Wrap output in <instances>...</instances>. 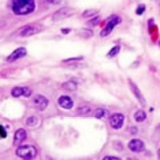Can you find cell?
<instances>
[{"label": "cell", "instance_id": "cell-1", "mask_svg": "<svg viewBox=\"0 0 160 160\" xmlns=\"http://www.w3.org/2000/svg\"><path fill=\"white\" fill-rule=\"evenodd\" d=\"M36 4L34 0H12V10L15 14L25 15L34 11Z\"/></svg>", "mask_w": 160, "mask_h": 160}, {"label": "cell", "instance_id": "cell-2", "mask_svg": "<svg viewBox=\"0 0 160 160\" xmlns=\"http://www.w3.org/2000/svg\"><path fill=\"white\" fill-rule=\"evenodd\" d=\"M16 155L22 159H34L38 155V150L33 145H20L16 150Z\"/></svg>", "mask_w": 160, "mask_h": 160}, {"label": "cell", "instance_id": "cell-3", "mask_svg": "<svg viewBox=\"0 0 160 160\" xmlns=\"http://www.w3.org/2000/svg\"><path fill=\"white\" fill-rule=\"evenodd\" d=\"M121 22V18L119 16H112L110 18V20L108 21L106 26L103 28V30L101 31L100 33V36L101 37H107L108 35H110L112 33V31L113 30V28Z\"/></svg>", "mask_w": 160, "mask_h": 160}, {"label": "cell", "instance_id": "cell-4", "mask_svg": "<svg viewBox=\"0 0 160 160\" xmlns=\"http://www.w3.org/2000/svg\"><path fill=\"white\" fill-rule=\"evenodd\" d=\"M74 9L73 8H60L59 10H57L53 16H52V20L53 21H61L63 19H66V18H68L70 17L72 14H74Z\"/></svg>", "mask_w": 160, "mask_h": 160}, {"label": "cell", "instance_id": "cell-5", "mask_svg": "<svg viewBox=\"0 0 160 160\" xmlns=\"http://www.w3.org/2000/svg\"><path fill=\"white\" fill-rule=\"evenodd\" d=\"M124 121H125V116L119 112L114 113L110 117V124L112 128L114 129H120L124 125Z\"/></svg>", "mask_w": 160, "mask_h": 160}, {"label": "cell", "instance_id": "cell-6", "mask_svg": "<svg viewBox=\"0 0 160 160\" xmlns=\"http://www.w3.org/2000/svg\"><path fill=\"white\" fill-rule=\"evenodd\" d=\"M128 82H129V86H130V89L132 90V93L135 95L136 98L138 99V101L140 102V104L142 106V107H145L146 106V100L143 97V95L142 94V92L140 91L139 87L135 84V82H133L131 80H128Z\"/></svg>", "mask_w": 160, "mask_h": 160}, {"label": "cell", "instance_id": "cell-7", "mask_svg": "<svg viewBox=\"0 0 160 160\" xmlns=\"http://www.w3.org/2000/svg\"><path fill=\"white\" fill-rule=\"evenodd\" d=\"M42 30V26L39 24H33V25H29V26H25L22 32H21V36L22 37H29L32 35H35L38 32H40Z\"/></svg>", "mask_w": 160, "mask_h": 160}, {"label": "cell", "instance_id": "cell-8", "mask_svg": "<svg viewBox=\"0 0 160 160\" xmlns=\"http://www.w3.org/2000/svg\"><path fill=\"white\" fill-rule=\"evenodd\" d=\"M33 102H34L35 107H36L38 110H39V111H44V110L47 108L48 104H49L48 99H47L45 97L41 96V95L36 96V97L34 98V99H33Z\"/></svg>", "mask_w": 160, "mask_h": 160}, {"label": "cell", "instance_id": "cell-9", "mask_svg": "<svg viewBox=\"0 0 160 160\" xmlns=\"http://www.w3.org/2000/svg\"><path fill=\"white\" fill-rule=\"evenodd\" d=\"M128 148L132 151V152H136V153H139V152H142L144 150L145 148V145H144V142L139 139H133L129 142L128 143Z\"/></svg>", "mask_w": 160, "mask_h": 160}, {"label": "cell", "instance_id": "cell-10", "mask_svg": "<svg viewBox=\"0 0 160 160\" xmlns=\"http://www.w3.org/2000/svg\"><path fill=\"white\" fill-rule=\"evenodd\" d=\"M25 55H26V50H25V48H23V47L18 48V49H16L14 52H12L9 54V56L7 58V61L8 62H14V61H16V60H18V59L25 56Z\"/></svg>", "mask_w": 160, "mask_h": 160}, {"label": "cell", "instance_id": "cell-11", "mask_svg": "<svg viewBox=\"0 0 160 160\" xmlns=\"http://www.w3.org/2000/svg\"><path fill=\"white\" fill-rule=\"evenodd\" d=\"M26 139V132L24 129L20 128L15 132L14 139H13V144L16 146H20Z\"/></svg>", "mask_w": 160, "mask_h": 160}, {"label": "cell", "instance_id": "cell-12", "mask_svg": "<svg viewBox=\"0 0 160 160\" xmlns=\"http://www.w3.org/2000/svg\"><path fill=\"white\" fill-rule=\"evenodd\" d=\"M58 104L62 108L67 109V110H69V109H71L73 107V104L74 103H73V100L69 97H68V96H62L58 99Z\"/></svg>", "mask_w": 160, "mask_h": 160}, {"label": "cell", "instance_id": "cell-13", "mask_svg": "<svg viewBox=\"0 0 160 160\" xmlns=\"http://www.w3.org/2000/svg\"><path fill=\"white\" fill-rule=\"evenodd\" d=\"M146 117H147V115H146L145 112H143V111H142V110L137 111L136 113L134 114V118H135L136 122H138V123L143 122V121L146 119Z\"/></svg>", "mask_w": 160, "mask_h": 160}, {"label": "cell", "instance_id": "cell-14", "mask_svg": "<svg viewBox=\"0 0 160 160\" xmlns=\"http://www.w3.org/2000/svg\"><path fill=\"white\" fill-rule=\"evenodd\" d=\"M24 94V87H14L11 90V96L14 98H19L21 96H23Z\"/></svg>", "mask_w": 160, "mask_h": 160}, {"label": "cell", "instance_id": "cell-15", "mask_svg": "<svg viewBox=\"0 0 160 160\" xmlns=\"http://www.w3.org/2000/svg\"><path fill=\"white\" fill-rule=\"evenodd\" d=\"M62 87L64 89L68 90V91L72 92V91H75L77 89V84L74 82H64L63 83Z\"/></svg>", "mask_w": 160, "mask_h": 160}, {"label": "cell", "instance_id": "cell-16", "mask_svg": "<svg viewBox=\"0 0 160 160\" xmlns=\"http://www.w3.org/2000/svg\"><path fill=\"white\" fill-rule=\"evenodd\" d=\"M119 52H120V46H119V45H116V46H114V47L109 52V53L107 54V56H108V57H113V56L117 55V54L119 53Z\"/></svg>", "mask_w": 160, "mask_h": 160}, {"label": "cell", "instance_id": "cell-17", "mask_svg": "<svg viewBox=\"0 0 160 160\" xmlns=\"http://www.w3.org/2000/svg\"><path fill=\"white\" fill-rule=\"evenodd\" d=\"M37 124H38V118L35 116H31L26 119V125L28 127H35Z\"/></svg>", "mask_w": 160, "mask_h": 160}, {"label": "cell", "instance_id": "cell-18", "mask_svg": "<svg viewBox=\"0 0 160 160\" xmlns=\"http://www.w3.org/2000/svg\"><path fill=\"white\" fill-rule=\"evenodd\" d=\"M106 114H107V112H106L105 110H103V109H98V110L95 112V116H96L97 118H98V119L104 117Z\"/></svg>", "mask_w": 160, "mask_h": 160}, {"label": "cell", "instance_id": "cell-19", "mask_svg": "<svg viewBox=\"0 0 160 160\" xmlns=\"http://www.w3.org/2000/svg\"><path fill=\"white\" fill-rule=\"evenodd\" d=\"M98 13V10H95V9H87L86 11L83 12V17L86 18V17H91V16H94L96 14Z\"/></svg>", "mask_w": 160, "mask_h": 160}, {"label": "cell", "instance_id": "cell-20", "mask_svg": "<svg viewBox=\"0 0 160 160\" xmlns=\"http://www.w3.org/2000/svg\"><path fill=\"white\" fill-rule=\"evenodd\" d=\"M98 21H99V16H96L93 20L88 22V24H90V25H97Z\"/></svg>", "mask_w": 160, "mask_h": 160}, {"label": "cell", "instance_id": "cell-21", "mask_svg": "<svg viewBox=\"0 0 160 160\" xmlns=\"http://www.w3.org/2000/svg\"><path fill=\"white\" fill-rule=\"evenodd\" d=\"M78 112H81V113H88V112H90V108H88V107H82V108H80L79 110H78Z\"/></svg>", "mask_w": 160, "mask_h": 160}, {"label": "cell", "instance_id": "cell-22", "mask_svg": "<svg viewBox=\"0 0 160 160\" xmlns=\"http://www.w3.org/2000/svg\"><path fill=\"white\" fill-rule=\"evenodd\" d=\"M145 10V6H143V5H141V6H139L138 7V9H137V14H139V15H141V14H142L143 13V11Z\"/></svg>", "mask_w": 160, "mask_h": 160}, {"label": "cell", "instance_id": "cell-23", "mask_svg": "<svg viewBox=\"0 0 160 160\" xmlns=\"http://www.w3.org/2000/svg\"><path fill=\"white\" fill-rule=\"evenodd\" d=\"M31 95H32L31 89H29L28 87H24V94H23V96H24L25 98H28V97H30Z\"/></svg>", "mask_w": 160, "mask_h": 160}, {"label": "cell", "instance_id": "cell-24", "mask_svg": "<svg viewBox=\"0 0 160 160\" xmlns=\"http://www.w3.org/2000/svg\"><path fill=\"white\" fill-rule=\"evenodd\" d=\"M0 137L1 138H6L7 137V131L5 130V128L0 126Z\"/></svg>", "mask_w": 160, "mask_h": 160}, {"label": "cell", "instance_id": "cell-25", "mask_svg": "<svg viewBox=\"0 0 160 160\" xmlns=\"http://www.w3.org/2000/svg\"><path fill=\"white\" fill-rule=\"evenodd\" d=\"M62 0H47V2H49L50 4H53V5H57L60 4Z\"/></svg>", "mask_w": 160, "mask_h": 160}, {"label": "cell", "instance_id": "cell-26", "mask_svg": "<svg viewBox=\"0 0 160 160\" xmlns=\"http://www.w3.org/2000/svg\"><path fill=\"white\" fill-rule=\"evenodd\" d=\"M104 160H119L120 158H116V157H109V156H107V157H105Z\"/></svg>", "mask_w": 160, "mask_h": 160}, {"label": "cell", "instance_id": "cell-27", "mask_svg": "<svg viewBox=\"0 0 160 160\" xmlns=\"http://www.w3.org/2000/svg\"><path fill=\"white\" fill-rule=\"evenodd\" d=\"M82 57H77V58H71V59H68V60H64V62H69V61H73V60H82Z\"/></svg>", "mask_w": 160, "mask_h": 160}, {"label": "cell", "instance_id": "cell-28", "mask_svg": "<svg viewBox=\"0 0 160 160\" xmlns=\"http://www.w3.org/2000/svg\"><path fill=\"white\" fill-rule=\"evenodd\" d=\"M62 32L63 33H68L69 32V29H67V30L66 29H62Z\"/></svg>", "mask_w": 160, "mask_h": 160}, {"label": "cell", "instance_id": "cell-29", "mask_svg": "<svg viewBox=\"0 0 160 160\" xmlns=\"http://www.w3.org/2000/svg\"><path fill=\"white\" fill-rule=\"evenodd\" d=\"M158 158L160 159V149L158 150Z\"/></svg>", "mask_w": 160, "mask_h": 160}, {"label": "cell", "instance_id": "cell-30", "mask_svg": "<svg viewBox=\"0 0 160 160\" xmlns=\"http://www.w3.org/2000/svg\"><path fill=\"white\" fill-rule=\"evenodd\" d=\"M159 46H160V40H159Z\"/></svg>", "mask_w": 160, "mask_h": 160}]
</instances>
